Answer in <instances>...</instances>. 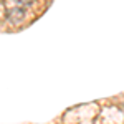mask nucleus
I'll return each instance as SVG.
<instances>
[{"mask_svg": "<svg viewBox=\"0 0 124 124\" xmlns=\"http://www.w3.org/2000/svg\"><path fill=\"white\" fill-rule=\"evenodd\" d=\"M33 3V0H7V15L12 22H20L25 17L28 7Z\"/></svg>", "mask_w": 124, "mask_h": 124, "instance_id": "1", "label": "nucleus"}]
</instances>
